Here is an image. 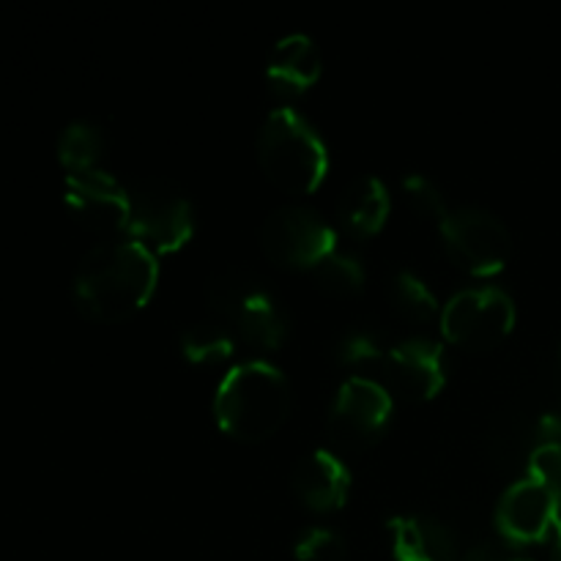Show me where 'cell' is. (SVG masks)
<instances>
[{
  "label": "cell",
  "mask_w": 561,
  "mask_h": 561,
  "mask_svg": "<svg viewBox=\"0 0 561 561\" xmlns=\"http://www.w3.org/2000/svg\"><path fill=\"white\" fill-rule=\"evenodd\" d=\"M515 327V301L493 285L463 288L442 307V332L466 351H488Z\"/></svg>",
  "instance_id": "8992f818"
},
{
  "label": "cell",
  "mask_w": 561,
  "mask_h": 561,
  "mask_svg": "<svg viewBox=\"0 0 561 561\" xmlns=\"http://www.w3.org/2000/svg\"><path fill=\"white\" fill-rule=\"evenodd\" d=\"M529 477L546 482L548 488L561 493V444L546 442L537 444L529 458Z\"/></svg>",
  "instance_id": "cb8c5ba5"
},
{
  "label": "cell",
  "mask_w": 561,
  "mask_h": 561,
  "mask_svg": "<svg viewBox=\"0 0 561 561\" xmlns=\"http://www.w3.org/2000/svg\"><path fill=\"white\" fill-rule=\"evenodd\" d=\"M383 354L387 348L381 345V337L365 327L345 329L334 343V356L343 365H370V362H381Z\"/></svg>",
  "instance_id": "44dd1931"
},
{
  "label": "cell",
  "mask_w": 561,
  "mask_h": 561,
  "mask_svg": "<svg viewBox=\"0 0 561 561\" xmlns=\"http://www.w3.org/2000/svg\"><path fill=\"white\" fill-rule=\"evenodd\" d=\"M157 279L159 263L151 250L135 239H107L80 257L71 290L82 316L118 323L151 299Z\"/></svg>",
  "instance_id": "6da1fadb"
},
{
  "label": "cell",
  "mask_w": 561,
  "mask_h": 561,
  "mask_svg": "<svg viewBox=\"0 0 561 561\" xmlns=\"http://www.w3.org/2000/svg\"><path fill=\"white\" fill-rule=\"evenodd\" d=\"M66 203L88 228L124 230L129 222V186L104 168L66 175Z\"/></svg>",
  "instance_id": "7c38bea8"
},
{
  "label": "cell",
  "mask_w": 561,
  "mask_h": 561,
  "mask_svg": "<svg viewBox=\"0 0 561 561\" xmlns=\"http://www.w3.org/2000/svg\"><path fill=\"white\" fill-rule=\"evenodd\" d=\"M257 162L272 184L290 195L318 190L329 170V148L296 107H274L257 131Z\"/></svg>",
  "instance_id": "3957f363"
},
{
  "label": "cell",
  "mask_w": 561,
  "mask_h": 561,
  "mask_svg": "<svg viewBox=\"0 0 561 561\" xmlns=\"http://www.w3.org/2000/svg\"><path fill=\"white\" fill-rule=\"evenodd\" d=\"M208 301L225 318V327L257 348H277L288 334L285 307L250 274H219L208 285Z\"/></svg>",
  "instance_id": "277c9868"
},
{
  "label": "cell",
  "mask_w": 561,
  "mask_h": 561,
  "mask_svg": "<svg viewBox=\"0 0 561 561\" xmlns=\"http://www.w3.org/2000/svg\"><path fill=\"white\" fill-rule=\"evenodd\" d=\"M559 493L535 477H520L496 504V526L504 540L515 546H529L542 540L557 524Z\"/></svg>",
  "instance_id": "8fae6325"
},
{
  "label": "cell",
  "mask_w": 561,
  "mask_h": 561,
  "mask_svg": "<svg viewBox=\"0 0 561 561\" xmlns=\"http://www.w3.org/2000/svg\"><path fill=\"white\" fill-rule=\"evenodd\" d=\"M321 77V53L307 33H288L274 44L266 60V82L274 93L299 96Z\"/></svg>",
  "instance_id": "9a60e30c"
},
{
  "label": "cell",
  "mask_w": 561,
  "mask_h": 561,
  "mask_svg": "<svg viewBox=\"0 0 561 561\" xmlns=\"http://www.w3.org/2000/svg\"><path fill=\"white\" fill-rule=\"evenodd\" d=\"M403 192L409 197L411 208L422 214V217H431L442 222L444 214L449 211L447 203H444V192L438 190V184L433 179L422 173H409L403 179Z\"/></svg>",
  "instance_id": "603a6c76"
},
{
  "label": "cell",
  "mask_w": 561,
  "mask_h": 561,
  "mask_svg": "<svg viewBox=\"0 0 561 561\" xmlns=\"http://www.w3.org/2000/svg\"><path fill=\"white\" fill-rule=\"evenodd\" d=\"M104 135L91 121H71L58 137V159L69 173L99 168Z\"/></svg>",
  "instance_id": "e0dca14e"
},
{
  "label": "cell",
  "mask_w": 561,
  "mask_h": 561,
  "mask_svg": "<svg viewBox=\"0 0 561 561\" xmlns=\"http://www.w3.org/2000/svg\"><path fill=\"white\" fill-rule=\"evenodd\" d=\"M389 208H392V201H389L387 184L378 175H356L337 201L340 222L354 236H370L381 230Z\"/></svg>",
  "instance_id": "2e32d148"
},
{
  "label": "cell",
  "mask_w": 561,
  "mask_h": 561,
  "mask_svg": "<svg viewBox=\"0 0 561 561\" xmlns=\"http://www.w3.org/2000/svg\"><path fill=\"white\" fill-rule=\"evenodd\" d=\"M398 561H458L455 531L438 515L400 513L389 520Z\"/></svg>",
  "instance_id": "5bb4252c"
},
{
  "label": "cell",
  "mask_w": 561,
  "mask_h": 561,
  "mask_svg": "<svg viewBox=\"0 0 561 561\" xmlns=\"http://www.w3.org/2000/svg\"><path fill=\"white\" fill-rule=\"evenodd\" d=\"M334 230L316 208L285 203L268 211L261 225V247L274 263L288 268H316L334 244Z\"/></svg>",
  "instance_id": "52a82bcc"
},
{
  "label": "cell",
  "mask_w": 561,
  "mask_h": 561,
  "mask_svg": "<svg viewBox=\"0 0 561 561\" xmlns=\"http://www.w3.org/2000/svg\"><path fill=\"white\" fill-rule=\"evenodd\" d=\"M551 561H561V529L557 542H553V551H551Z\"/></svg>",
  "instance_id": "484cf974"
},
{
  "label": "cell",
  "mask_w": 561,
  "mask_h": 561,
  "mask_svg": "<svg viewBox=\"0 0 561 561\" xmlns=\"http://www.w3.org/2000/svg\"><path fill=\"white\" fill-rule=\"evenodd\" d=\"M449 255L471 274H496L510 255V230L482 206L449 208L438 222Z\"/></svg>",
  "instance_id": "9c48e42d"
},
{
  "label": "cell",
  "mask_w": 561,
  "mask_h": 561,
  "mask_svg": "<svg viewBox=\"0 0 561 561\" xmlns=\"http://www.w3.org/2000/svg\"><path fill=\"white\" fill-rule=\"evenodd\" d=\"M195 230L192 203L164 184H142L129 190V222L126 233L146 250L173 252Z\"/></svg>",
  "instance_id": "ba28073f"
},
{
  "label": "cell",
  "mask_w": 561,
  "mask_h": 561,
  "mask_svg": "<svg viewBox=\"0 0 561 561\" xmlns=\"http://www.w3.org/2000/svg\"><path fill=\"white\" fill-rule=\"evenodd\" d=\"M294 553L299 561H343L345 540L329 526H310L299 535Z\"/></svg>",
  "instance_id": "7402d4cb"
},
{
  "label": "cell",
  "mask_w": 561,
  "mask_h": 561,
  "mask_svg": "<svg viewBox=\"0 0 561 561\" xmlns=\"http://www.w3.org/2000/svg\"><path fill=\"white\" fill-rule=\"evenodd\" d=\"M559 359H561V343H559Z\"/></svg>",
  "instance_id": "4316f807"
},
{
  "label": "cell",
  "mask_w": 561,
  "mask_h": 561,
  "mask_svg": "<svg viewBox=\"0 0 561 561\" xmlns=\"http://www.w3.org/2000/svg\"><path fill=\"white\" fill-rule=\"evenodd\" d=\"M383 387L400 398L427 400L447 381V359L442 343L427 337H409L389 345L381 359Z\"/></svg>",
  "instance_id": "30bf717a"
},
{
  "label": "cell",
  "mask_w": 561,
  "mask_h": 561,
  "mask_svg": "<svg viewBox=\"0 0 561 561\" xmlns=\"http://www.w3.org/2000/svg\"><path fill=\"white\" fill-rule=\"evenodd\" d=\"M181 351L197 365H217L233 356V334L225 323H192L181 332Z\"/></svg>",
  "instance_id": "d6986e66"
},
{
  "label": "cell",
  "mask_w": 561,
  "mask_h": 561,
  "mask_svg": "<svg viewBox=\"0 0 561 561\" xmlns=\"http://www.w3.org/2000/svg\"><path fill=\"white\" fill-rule=\"evenodd\" d=\"M290 485L296 496L316 513L340 510L351 491V471L332 449H310L296 460L290 471Z\"/></svg>",
  "instance_id": "4fadbf2b"
},
{
  "label": "cell",
  "mask_w": 561,
  "mask_h": 561,
  "mask_svg": "<svg viewBox=\"0 0 561 561\" xmlns=\"http://www.w3.org/2000/svg\"><path fill=\"white\" fill-rule=\"evenodd\" d=\"M458 561H535V559L524 551V546H515V542L499 537V540L477 542V546H471Z\"/></svg>",
  "instance_id": "d4e9b609"
},
{
  "label": "cell",
  "mask_w": 561,
  "mask_h": 561,
  "mask_svg": "<svg viewBox=\"0 0 561 561\" xmlns=\"http://www.w3.org/2000/svg\"><path fill=\"white\" fill-rule=\"evenodd\" d=\"M394 310L414 323H427L438 316V299L431 285L411 268H398L389 285Z\"/></svg>",
  "instance_id": "ac0fdd59"
},
{
  "label": "cell",
  "mask_w": 561,
  "mask_h": 561,
  "mask_svg": "<svg viewBox=\"0 0 561 561\" xmlns=\"http://www.w3.org/2000/svg\"><path fill=\"white\" fill-rule=\"evenodd\" d=\"M318 285L334 296H354L365 288V266L356 255L343 250H332L316 268Z\"/></svg>",
  "instance_id": "ffe728a7"
},
{
  "label": "cell",
  "mask_w": 561,
  "mask_h": 561,
  "mask_svg": "<svg viewBox=\"0 0 561 561\" xmlns=\"http://www.w3.org/2000/svg\"><path fill=\"white\" fill-rule=\"evenodd\" d=\"M392 392L383 381L370 376H351L340 383L332 405H329L327 431L334 447L362 453L387 431L392 420Z\"/></svg>",
  "instance_id": "5b68a950"
},
{
  "label": "cell",
  "mask_w": 561,
  "mask_h": 561,
  "mask_svg": "<svg viewBox=\"0 0 561 561\" xmlns=\"http://www.w3.org/2000/svg\"><path fill=\"white\" fill-rule=\"evenodd\" d=\"M290 381L266 359H247L230 367L214 392V416L228 436L263 442L283 427L290 411Z\"/></svg>",
  "instance_id": "7a4b0ae2"
}]
</instances>
